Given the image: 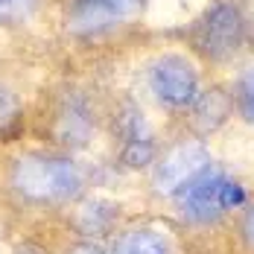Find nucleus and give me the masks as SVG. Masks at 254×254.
Here are the masks:
<instances>
[{
    "instance_id": "nucleus-10",
    "label": "nucleus",
    "mask_w": 254,
    "mask_h": 254,
    "mask_svg": "<svg viewBox=\"0 0 254 254\" xmlns=\"http://www.w3.org/2000/svg\"><path fill=\"white\" fill-rule=\"evenodd\" d=\"M120 219V210L114 202H105V199H91L76 210V228L85 237H105L111 234L114 225Z\"/></svg>"
},
{
    "instance_id": "nucleus-2",
    "label": "nucleus",
    "mask_w": 254,
    "mask_h": 254,
    "mask_svg": "<svg viewBox=\"0 0 254 254\" xmlns=\"http://www.w3.org/2000/svg\"><path fill=\"white\" fill-rule=\"evenodd\" d=\"M187 41L210 64H228L231 59H237V53L249 41L240 0L207 3L204 12L187 29Z\"/></svg>"
},
{
    "instance_id": "nucleus-7",
    "label": "nucleus",
    "mask_w": 254,
    "mask_h": 254,
    "mask_svg": "<svg viewBox=\"0 0 254 254\" xmlns=\"http://www.w3.org/2000/svg\"><path fill=\"white\" fill-rule=\"evenodd\" d=\"M53 131L56 140H62L64 146H85L94 137V108L82 94H67L62 105L56 108L53 117Z\"/></svg>"
},
{
    "instance_id": "nucleus-17",
    "label": "nucleus",
    "mask_w": 254,
    "mask_h": 254,
    "mask_svg": "<svg viewBox=\"0 0 254 254\" xmlns=\"http://www.w3.org/2000/svg\"><path fill=\"white\" fill-rule=\"evenodd\" d=\"M18 254H41V252H35V249H21Z\"/></svg>"
},
{
    "instance_id": "nucleus-1",
    "label": "nucleus",
    "mask_w": 254,
    "mask_h": 254,
    "mask_svg": "<svg viewBox=\"0 0 254 254\" xmlns=\"http://www.w3.org/2000/svg\"><path fill=\"white\" fill-rule=\"evenodd\" d=\"M9 187L29 204H67L82 193L85 173L70 158L29 152L12 161Z\"/></svg>"
},
{
    "instance_id": "nucleus-5",
    "label": "nucleus",
    "mask_w": 254,
    "mask_h": 254,
    "mask_svg": "<svg viewBox=\"0 0 254 254\" xmlns=\"http://www.w3.org/2000/svg\"><path fill=\"white\" fill-rule=\"evenodd\" d=\"M143 0H70L64 21L76 35H100L134 18Z\"/></svg>"
},
{
    "instance_id": "nucleus-4",
    "label": "nucleus",
    "mask_w": 254,
    "mask_h": 254,
    "mask_svg": "<svg viewBox=\"0 0 254 254\" xmlns=\"http://www.w3.org/2000/svg\"><path fill=\"white\" fill-rule=\"evenodd\" d=\"M210 167V152L199 140L176 143L170 152L161 155L152 173V190L158 196H178L196 176Z\"/></svg>"
},
{
    "instance_id": "nucleus-6",
    "label": "nucleus",
    "mask_w": 254,
    "mask_h": 254,
    "mask_svg": "<svg viewBox=\"0 0 254 254\" xmlns=\"http://www.w3.org/2000/svg\"><path fill=\"white\" fill-rule=\"evenodd\" d=\"M222 181H225V173L222 170L207 167L202 176H196L176 196L178 213L187 222H193V225L216 222L225 213V207H222Z\"/></svg>"
},
{
    "instance_id": "nucleus-13",
    "label": "nucleus",
    "mask_w": 254,
    "mask_h": 254,
    "mask_svg": "<svg viewBox=\"0 0 254 254\" xmlns=\"http://www.w3.org/2000/svg\"><path fill=\"white\" fill-rule=\"evenodd\" d=\"M41 0H0V26H18L32 18Z\"/></svg>"
},
{
    "instance_id": "nucleus-12",
    "label": "nucleus",
    "mask_w": 254,
    "mask_h": 254,
    "mask_svg": "<svg viewBox=\"0 0 254 254\" xmlns=\"http://www.w3.org/2000/svg\"><path fill=\"white\" fill-rule=\"evenodd\" d=\"M155 158H158V149H155L152 137H143V140H128L123 143V164L131 167V170H140V167H149Z\"/></svg>"
},
{
    "instance_id": "nucleus-15",
    "label": "nucleus",
    "mask_w": 254,
    "mask_h": 254,
    "mask_svg": "<svg viewBox=\"0 0 254 254\" xmlns=\"http://www.w3.org/2000/svg\"><path fill=\"white\" fill-rule=\"evenodd\" d=\"M240 234H243V243H246V249L254 252V204L243 213V222H240Z\"/></svg>"
},
{
    "instance_id": "nucleus-14",
    "label": "nucleus",
    "mask_w": 254,
    "mask_h": 254,
    "mask_svg": "<svg viewBox=\"0 0 254 254\" xmlns=\"http://www.w3.org/2000/svg\"><path fill=\"white\" fill-rule=\"evenodd\" d=\"M243 204H246V187L237 178L225 176V181H222V207L234 210V207H243Z\"/></svg>"
},
{
    "instance_id": "nucleus-3",
    "label": "nucleus",
    "mask_w": 254,
    "mask_h": 254,
    "mask_svg": "<svg viewBox=\"0 0 254 254\" xmlns=\"http://www.w3.org/2000/svg\"><path fill=\"white\" fill-rule=\"evenodd\" d=\"M146 85L152 91L155 102L164 105L167 111H190L202 94L196 64L181 53L158 56L146 70Z\"/></svg>"
},
{
    "instance_id": "nucleus-9",
    "label": "nucleus",
    "mask_w": 254,
    "mask_h": 254,
    "mask_svg": "<svg viewBox=\"0 0 254 254\" xmlns=\"http://www.w3.org/2000/svg\"><path fill=\"white\" fill-rule=\"evenodd\" d=\"M231 105H234V94H228L225 88H207V91H202L196 105L190 108L193 120H196V128L202 134H207L216 126H222L225 117L231 114Z\"/></svg>"
},
{
    "instance_id": "nucleus-11",
    "label": "nucleus",
    "mask_w": 254,
    "mask_h": 254,
    "mask_svg": "<svg viewBox=\"0 0 254 254\" xmlns=\"http://www.w3.org/2000/svg\"><path fill=\"white\" fill-rule=\"evenodd\" d=\"M234 105L240 111L243 120L254 123V62L246 64L237 76V85H234Z\"/></svg>"
},
{
    "instance_id": "nucleus-16",
    "label": "nucleus",
    "mask_w": 254,
    "mask_h": 254,
    "mask_svg": "<svg viewBox=\"0 0 254 254\" xmlns=\"http://www.w3.org/2000/svg\"><path fill=\"white\" fill-rule=\"evenodd\" d=\"M64 254H105V252H102L97 243H91V240H88V243H76L73 249H67Z\"/></svg>"
},
{
    "instance_id": "nucleus-8",
    "label": "nucleus",
    "mask_w": 254,
    "mask_h": 254,
    "mask_svg": "<svg viewBox=\"0 0 254 254\" xmlns=\"http://www.w3.org/2000/svg\"><path fill=\"white\" fill-rule=\"evenodd\" d=\"M108 254H173V246H170L167 234L146 228V225H137V228L120 231L114 237Z\"/></svg>"
}]
</instances>
